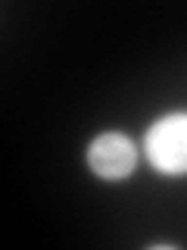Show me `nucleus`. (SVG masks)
I'll use <instances>...</instances> for the list:
<instances>
[{
	"label": "nucleus",
	"mask_w": 187,
	"mask_h": 250,
	"mask_svg": "<svg viewBox=\"0 0 187 250\" xmlns=\"http://www.w3.org/2000/svg\"><path fill=\"white\" fill-rule=\"evenodd\" d=\"M88 166L94 169V175L106 178V182H119V178H128L134 172L137 150L128 135L106 131V135L94 138V144L88 147Z\"/></svg>",
	"instance_id": "nucleus-2"
},
{
	"label": "nucleus",
	"mask_w": 187,
	"mask_h": 250,
	"mask_svg": "<svg viewBox=\"0 0 187 250\" xmlns=\"http://www.w3.org/2000/svg\"><path fill=\"white\" fill-rule=\"evenodd\" d=\"M147 156L166 175H184L187 172V116L184 113L166 116L147 131Z\"/></svg>",
	"instance_id": "nucleus-1"
}]
</instances>
